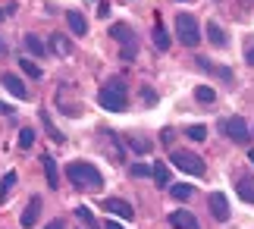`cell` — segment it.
<instances>
[{"instance_id":"obj_1","label":"cell","mask_w":254,"mask_h":229,"mask_svg":"<svg viewBox=\"0 0 254 229\" xmlns=\"http://www.w3.org/2000/svg\"><path fill=\"white\" fill-rule=\"evenodd\" d=\"M66 179H69L75 188H85V192H94V188L104 185V173L97 170L94 163H88V160L66 163Z\"/></svg>"},{"instance_id":"obj_2","label":"cell","mask_w":254,"mask_h":229,"mask_svg":"<svg viewBox=\"0 0 254 229\" xmlns=\"http://www.w3.org/2000/svg\"><path fill=\"white\" fill-rule=\"evenodd\" d=\"M97 104L110 113H123L126 104H129V94H126V82L123 78H110L101 91H97Z\"/></svg>"},{"instance_id":"obj_3","label":"cell","mask_w":254,"mask_h":229,"mask_svg":"<svg viewBox=\"0 0 254 229\" xmlns=\"http://www.w3.org/2000/svg\"><path fill=\"white\" fill-rule=\"evenodd\" d=\"M170 163L176 166V170L189 173V176H204L207 173V166H204V160L194 151H185V148H176V151H170Z\"/></svg>"},{"instance_id":"obj_4","label":"cell","mask_w":254,"mask_h":229,"mask_svg":"<svg viewBox=\"0 0 254 229\" xmlns=\"http://www.w3.org/2000/svg\"><path fill=\"white\" fill-rule=\"evenodd\" d=\"M176 38L185 44V47H198L201 41V25L191 13H179L176 16Z\"/></svg>"},{"instance_id":"obj_5","label":"cell","mask_w":254,"mask_h":229,"mask_svg":"<svg viewBox=\"0 0 254 229\" xmlns=\"http://www.w3.org/2000/svg\"><path fill=\"white\" fill-rule=\"evenodd\" d=\"M110 38H116V41L123 44V57L126 60L135 57V35H132V28L126 25V22H113L110 25Z\"/></svg>"},{"instance_id":"obj_6","label":"cell","mask_w":254,"mask_h":229,"mask_svg":"<svg viewBox=\"0 0 254 229\" xmlns=\"http://www.w3.org/2000/svg\"><path fill=\"white\" fill-rule=\"evenodd\" d=\"M223 132H226L236 145H245L248 138H251V132H248V123L242 116H229L226 123H223Z\"/></svg>"},{"instance_id":"obj_7","label":"cell","mask_w":254,"mask_h":229,"mask_svg":"<svg viewBox=\"0 0 254 229\" xmlns=\"http://www.w3.org/2000/svg\"><path fill=\"white\" fill-rule=\"evenodd\" d=\"M207 204H210V214H213V220H220V223H226L229 220V198L223 195V192H210L207 195Z\"/></svg>"},{"instance_id":"obj_8","label":"cell","mask_w":254,"mask_h":229,"mask_svg":"<svg viewBox=\"0 0 254 229\" xmlns=\"http://www.w3.org/2000/svg\"><path fill=\"white\" fill-rule=\"evenodd\" d=\"M104 211L113 214V217H120V220H132V217H135L132 204L123 201V198H104Z\"/></svg>"},{"instance_id":"obj_9","label":"cell","mask_w":254,"mask_h":229,"mask_svg":"<svg viewBox=\"0 0 254 229\" xmlns=\"http://www.w3.org/2000/svg\"><path fill=\"white\" fill-rule=\"evenodd\" d=\"M0 82H3V88H6V91L16 97V101H28V88L22 85V78H19V76L3 73V76H0Z\"/></svg>"},{"instance_id":"obj_10","label":"cell","mask_w":254,"mask_h":229,"mask_svg":"<svg viewBox=\"0 0 254 229\" xmlns=\"http://www.w3.org/2000/svg\"><path fill=\"white\" fill-rule=\"evenodd\" d=\"M38 217H41V198H32V201L25 204V211H22V217H19V223H22L25 229H32V226H38Z\"/></svg>"},{"instance_id":"obj_11","label":"cell","mask_w":254,"mask_h":229,"mask_svg":"<svg viewBox=\"0 0 254 229\" xmlns=\"http://www.w3.org/2000/svg\"><path fill=\"white\" fill-rule=\"evenodd\" d=\"M170 226L173 229H201L198 226V217H194L191 211H173L170 214Z\"/></svg>"},{"instance_id":"obj_12","label":"cell","mask_w":254,"mask_h":229,"mask_svg":"<svg viewBox=\"0 0 254 229\" xmlns=\"http://www.w3.org/2000/svg\"><path fill=\"white\" fill-rule=\"evenodd\" d=\"M47 51H54V54H60V57H69L72 54V41L66 35H51V41H47Z\"/></svg>"},{"instance_id":"obj_13","label":"cell","mask_w":254,"mask_h":229,"mask_svg":"<svg viewBox=\"0 0 254 229\" xmlns=\"http://www.w3.org/2000/svg\"><path fill=\"white\" fill-rule=\"evenodd\" d=\"M41 163H44V176H47V185H51V188H57V185H60V170H57L54 157H51V154H44V157H41Z\"/></svg>"},{"instance_id":"obj_14","label":"cell","mask_w":254,"mask_h":229,"mask_svg":"<svg viewBox=\"0 0 254 229\" xmlns=\"http://www.w3.org/2000/svg\"><path fill=\"white\" fill-rule=\"evenodd\" d=\"M38 116H41V126H44V132L51 135V138H54L57 145H60V142H66V138H63V132H60V129L54 126V119H51V113H47V110H38Z\"/></svg>"},{"instance_id":"obj_15","label":"cell","mask_w":254,"mask_h":229,"mask_svg":"<svg viewBox=\"0 0 254 229\" xmlns=\"http://www.w3.org/2000/svg\"><path fill=\"white\" fill-rule=\"evenodd\" d=\"M16 179H19L16 170H6L3 173V179H0V201H6V198H9V192L16 188Z\"/></svg>"},{"instance_id":"obj_16","label":"cell","mask_w":254,"mask_h":229,"mask_svg":"<svg viewBox=\"0 0 254 229\" xmlns=\"http://www.w3.org/2000/svg\"><path fill=\"white\" fill-rule=\"evenodd\" d=\"M22 41H25V51L32 54V57H44V54H47V44H44L38 35H25Z\"/></svg>"},{"instance_id":"obj_17","label":"cell","mask_w":254,"mask_h":229,"mask_svg":"<svg viewBox=\"0 0 254 229\" xmlns=\"http://www.w3.org/2000/svg\"><path fill=\"white\" fill-rule=\"evenodd\" d=\"M66 22H69V28H72L75 35H88V19L82 13H75V9H72V13H66Z\"/></svg>"},{"instance_id":"obj_18","label":"cell","mask_w":254,"mask_h":229,"mask_svg":"<svg viewBox=\"0 0 254 229\" xmlns=\"http://www.w3.org/2000/svg\"><path fill=\"white\" fill-rule=\"evenodd\" d=\"M207 38L213 47H226V32L220 28V22H207Z\"/></svg>"},{"instance_id":"obj_19","label":"cell","mask_w":254,"mask_h":229,"mask_svg":"<svg viewBox=\"0 0 254 229\" xmlns=\"http://www.w3.org/2000/svg\"><path fill=\"white\" fill-rule=\"evenodd\" d=\"M239 198H242V201H251L254 204V179L251 176H245V179H239Z\"/></svg>"},{"instance_id":"obj_20","label":"cell","mask_w":254,"mask_h":229,"mask_svg":"<svg viewBox=\"0 0 254 229\" xmlns=\"http://www.w3.org/2000/svg\"><path fill=\"white\" fill-rule=\"evenodd\" d=\"M154 44H157L160 51H170V35H167V28H163L160 22L154 25Z\"/></svg>"},{"instance_id":"obj_21","label":"cell","mask_w":254,"mask_h":229,"mask_svg":"<svg viewBox=\"0 0 254 229\" xmlns=\"http://www.w3.org/2000/svg\"><path fill=\"white\" fill-rule=\"evenodd\" d=\"M194 97H198L201 104H213V101H217V91H213L210 85H198V88H194Z\"/></svg>"},{"instance_id":"obj_22","label":"cell","mask_w":254,"mask_h":229,"mask_svg":"<svg viewBox=\"0 0 254 229\" xmlns=\"http://www.w3.org/2000/svg\"><path fill=\"white\" fill-rule=\"evenodd\" d=\"M170 192H173L176 201H189V198H191V185L189 182H176V185H170Z\"/></svg>"},{"instance_id":"obj_23","label":"cell","mask_w":254,"mask_h":229,"mask_svg":"<svg viewBox=\"0 0 254 229\" xmlns=\"http://www.w3.org/2000/svg\"><path fill=\"white\" fill-rule=\"evenodd\" d=\"M151 176L157 179V185H170V170H167L163 163H154V166H151Z\"/></svg>"},{"instance_id":"obj_24","label":"cell","mask_w":254,"mask_h":229,"mask_svg":"<svg viewBox=\"0 0 254 229\" xmlns=\"http://www.w3.org/2000/svg\"><path fill=\"white\" fill-rule=\"evenodd\" d=\"M185 135H189L191 142H204V138H207V126H185Z\"/></svg>"},{"instance_id":"obj_25","label":"cell","mask_w":254,"mask_h":229,"mask_svg":"<svg viewBox=\"0 0 254 229\" xmlns=\"http://www.w3.org/2000/svg\"><path fill=\"white\" fill-rule=\"evenodd\" d=\"M32 145H35V129L32 126L19 129V148H32Z\"/></svg>"},{"instance_id":"obj_26","label":"cell","mask_w":254,"mask_h":229,"mask_svg":"<svg viewBox=\"0 0 254 229\" xmlns=\"http://www.w3.org/2000/svg\"><path fill=\"white\" fill-rule=\"evenodd\" d=\"M19 69H22L25 76H32V78H41V69H38V66H35L28 57H22V60H19Z\"/></svg>"},{"instance_id":"obj_27","label":"cell","mask_w":254,"mask_h":229,"mask_svg":"<svg viewBox=\"0 0 254 229\" xmlns=\"http://www.w3.org/2000/svg\"><path fill=\"white\" fill-rule=\"evenodd\" d=\"M129 148H132L135 154H148L154 145H151V142H144V138H129Z\"/></svg>"},{"instance_id":"obj_28","label":"cell","mask_w":254,"mask_h":229,"mask_svg":"<svg viewBox=\"0 0 254 229\" xmlns=\"http://www.w3.org/2000/svg\"><path fill=\"white\" fill-rule=\"evenodd\" d=\"M75 217H79L82 223H88L91 229H97V223H94V217H91V211H88V207H79V211H75Z\"/></svg>"},{"instance_id":"obj_29","label":"cell","mask_w":254,"mask_h":229,"mask_svg":"<svg viewBox=\"0 0 254 229\" xmlns=\"http://www.w3.org/2000/svg\"><path fill=\"white\" fill-rule=\"evenodd\" d=\"M132 176H138V179L141 176H151V166L148 163H132Z\"/></svg>"},{"instance_id":"obj_30","label":"cell","mask_w":254,"mask_h":229,"mask_svg":"<svg viewBox=\"0 0 254 229\" xmlns=\"http://www.w3.org/2000/svg\"><path fill=\"white\" fill-rule=\"evenodd\" d=\"M141 97H144V104H157V94H154L151 88H144V91H141Z\"/></svg>"},{"instance_id":"obj_31","label":"cell","mask_w":254,"mask_h":229,"mask_svg":"<svg viewBox=\"0 0 254 229\" xmlns=\"http://www.w3.org/2000/svg\"><path fill=\"white\" fill-rule=\"evenodd\" d=\"M0 113H3V116H13L16 110H13V107H9V104H3V101H0Z\"/></svg>"},{"instance_id":"obj_32","label":"cell","mask_w":254,"mask_h":229,"mask_svg":"<svg viewBox=\"0 0 254 229\" xmlns=\"http://www.w3.org/2000/svg\"><path fill=\"white\" fill-rule=\"evenodd\" d=\"M44 229H66V223H63V220H54V223H47Z\"/></svg>"},{"instance_id":"obj_33","label":"cell","mask_w":254,"mask_h":229,"mask_svg":"<svg viewBox=\"0 0 254 229\" xmlns=\"http://www.w3.org/2000/svg\"><path fill=\"white\" fill-rule=\"evenodd\" d=\"M107 9H110V3H107V0H101V3H97V13L107 16Z\"/></svg>"},{"instance_id":"obj_34","label":"cell","mask_w":254,"mask_h":229,"mask_svg":"<svg viewBox=\"0 0 254 229\" xmlns=\"http://www.w3.org/2000/svg\"><path fill=\"white\" fill-rule=\"evenodd\" d=\"M245 60H248V66H254V44H251L248 51H245Z\"/></svg>"},{"instance_id":"obj_35","label":"cell","mask_w":254,"mask_h":229,"mask_svg":"<svg viewBox=\"0 0 254 229\" xmlns=\"http://www.w3.org/2000/svg\"><path fill=\"white\" fill-rule=\"evenodd\" d=\"M104 229H123L120 223H113V220H104Z\"/></svg>"},{"instance_id":"obj_36","label":"cell","mask_w":254,"mask_h":229,"mask_svg":"<svg viewBox=\"0 0 254 229\" xmlns=\"http://www.w3.org/2000/svg\"><path fill=\"white\" fill-rule=\"evenodd\" d=\"M248 160H251V163H254V151H248Z\"/></svg>"},{"instance_id":"obj_37","label":"cell","mask_w":254,"mask_h":229,"mask_svg":"<svg viewBox=\"0 0 254 229\" xmlns=\"http://www.w3.org/2000/svg\"><path fill=\"white\" fill-rule=\"evenodd\" d=\"M3 16H6V13H3V9H0V22H3Z\"/></svg>"},{"instance_id":"obj_38","label":"cell","mask_w":254,"mask_h":229,"mask_svg":"<svg viewBox=\"0 0 254 229\" xmlns=\"http://www.w3.org/2000/svg\"><path fill=\"white\" fill-rule=\"evenodd\" d=\"M0 51H3V38H0Z\"/></svg>"}]
</instances>
